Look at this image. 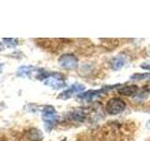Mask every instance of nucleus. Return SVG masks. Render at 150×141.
Here are the masks:
<instances>
[{
	"instance_id": "1",
	"label": "nucleus",
	"mask_w": 150,
	"mask_h": 141,
	"mask_svg": "<svg viewBox=\"0 0 150 141\" xmlns=\"http://www.w3.org/2000/svg\"><path fill=\"white\" fill-rule=\"evenodd\" d=\"M42 120L44 121V126L47 132H50L55 126L58 121V116L54 106L46 105L42 109Z\"/></svg>"
},
{
	"instance_id": "2",
	"label": "nucleus",
	"mask_w": 150,
	"mask_h": 141,
	"mask_svg": "<svg viewBox=\"0 0 150 141\" xmlns=\"http://www.w3.org/2000/svg\"><path fill=\"white\" fill-rule=\"evenodd\" d=\"M126 108L125 102L120 98H112L106 103V112L110 115H117Z\"/></svg>"
},
{
	"instance_id": "3",
	"label": "nucleus",
	"mask_w": 150,
	"mask_h": 141,
	"mask_svg": "<svg viewBox=\"0 0 150 141\" xmlns=\"http://www.w3.org/2000/svg\"><path fill=\"white\" fill-rule=\"evenodd\" d=\"M44 85L48 86L54 89H60L66 87L65 78L61 73H50V75L47 77L44 81Z\"/></svg>"
},
{
	"instance_id": "4",
	"label": "nucleus",
	"mask_w": 150,
	"mask_h": 141,
	"mask_svg": "<svg viewBox=\"0 0 150 141\" xmlns=\"http://www.w3.org/2000/svg\"><path fill=\"white\" fill-rule=\"evenodd\" d=\"M42 70H43V69L37 68L34 67V66H22V67H20L17 70L16 74L20 77H28V78H31L34 75L36 79H39V76L40 75Z\"/></svg>"
},
{
	"instance_id": "5",
	"label": "nucleus",
	"mask_w": 150,
	"mask_h": 141,
	"mask_svg": "<svg viewBox=\"0 0 150 141\" xmlns=\"http://www.w3.org/2000/svg\"><path fill=\"white\" fill-rule=\"evenodd\" d=\"M58 63L61 67L66 70H74L78 66V59L72 54H65L59 58Z\"/></svg>"
},
{
	"instance_id": "6",
	"label": "nucleus",
	"mask_w": 150,
	"mask_h": 141,
	"mask_svg": "<svg viewBox=\"0 0 150 141\" xmlns=\"http://www.w3.org/2000/svg\"><path fill=\"white\" fill-rule=\"evenodd\" d=\"M84 86L81 84H74L71 85L68 89L62 91L60 94L58 98L59 99H63V100H66V99H69V98H71L74 95H79V93H81L83 90H84Z\"/></svg>"
},
{
	"instance_id": "7",
	"label": "nucleus",
	"mask_w": 150,
	"mask_h": 141,
	"mask_svg": "<svg viewBox=\"0 0 150 141\" xmlns=\"http://www.w3.org/2000/svg\"><path fill=\"white\" fill-rule=\"evenodd\" d=\"M119 94L124 96H133L136 95L139 91V88L136 85H128V86H122L117 89Z\"/></svg>"
},
{
	"instance_id": "8",
	"label": "nucleus",
	"mask_w": 150,
	"mask_h": 141,
	"mask_svg": "<svg viewBox=\"0 0 150 141\" xmlns=\"http://www.w3.org/2000/svg\"><path fill=\"white\" fill-rule=\"evenodd\" d=\"M125 62H126V60H125L124 56H115V58H114L111 60V63H110L111 68L115 70H118L121 68L124 67Z\"/></svg>"
},
{
	"instance_id": "9",
	"label": "nucleus",
	"mask_w": 150,
	"mask_h": 141,
	"mask_svg": "<svg viewBox=\"0 0 150 141\" xmlns=\"http://www.w3.org/2000/svg\"><path fill=\"white\" fill-rule=\"evenodd\" d=\"M28 139H30L31 141H41V139L43 138V135H42L41 131L36 128H32L26 133Z\"/></svg>"
},
{
	"instance_id": "10",
	"label": "nucleus",
	"mask_w": 150,
	"mask_h": 141,
	"mask_svg": "<svg viewBox=\"0 0 150 141\" xmlns=\"http://www.w3.org/2000/svg\"><path fill=\"white\" fill-rule=\"evenodd\" d=\"M71 119L75 121H83L86 120V112L84 111L83 108H76L72 113L71 115Z\"/></svg>"
},
{
	"instance_id": "11",
	"label": "nucleus",
	"mask_w": 150,
	"mask_h": 141,
	"mask_svg": "<svg viewBox=\"0 0 150 141\" xmlns=\"http://www.w3.org/2000/svg\"><path fill=\"white\" fill-rule=\"evenodd\" d=\"M3 43L6 45L8 48H15L18 45V39H13V38H3Z\"/></svg>"
},
{
	"instance_id": "12",
	"label": "nucleus",
	"mask_w": 150,
	"mask_h": 141,
	"mask_svg": "<svg viewBox=\"0 0 150 141\" xmlns=\"http://www.w3.org/2000/svg\"><path fill=\"white\" fill-rule=\"evenodd\" d=\"M131 80H144V79H150V73H134L130 76Z\"/></svg>"
},
{
	"instance_id": "13",
	"label": "nucleus",
	"mask_w": 150,
	"mask_h": 141,
	"mask_svg": "<svg viewBox=\"0 0 150 141\" xmlns=\"http://www.w3.org/2000/svg\"><path fill=\"white\" fill-rule=\"evenodd\" d=\"M141 68L150 70V63H143L142 65H141Z\"/></svg>"
},
{
	"instance_id": "14",
	"label": "nucleus",
	"mask_w": 150,
	"mask_h": 141,
	"mask_svg": "<svg viewBox=\"0 0 150 141\" xmlns=\"http://www.w3.org/2000/svg\"><path fill=\"white\" fill-rule=\"evenodd\" d=\"M4 50V44L2 43V42H0V52Z\"/></svg>"
},
{
	"instance_id": "15",
	"label": "nucleus",
	"mask_w": 150,
	"mask_h": 141,
	"mask_svg": "<svg viewBox=\"0 0 150 141\" xmlns=\"http://www.w3.org/2000/svg\"><path fill=\"white\" fill-rule=\"evenodd\" d=\"M3 67H4V65L2 63H0V73H2V70H3Z\"/></svg>"
},
{
	"instance_id": "16",
	"label": "nucleus",
	"mask_w": 150,
	"mask_h": 141,
	"mask_svg": "<svg viewBox=\"0 0 150 141\" xmlns=\"http://www.w3.org/2000/svg\"><path fill=\"white\" fill-rule=\"evenodd\" d=\"M146 127H147V128H149V129H150V120H148V121H147V123H146Z\"/></svg>"
},
{
	"instance_id": "17",
	"label": "nucleus",
	"mask_w": 150,
	"mask_h": 141,
	"mask_svg": "<svg viewBox=\"0 0 150 141\" xmlns=\"http://www.w3.org/2000/svg\"><path fill=\"white\" fill-rule=\"evenodd\" d=\"M61 141H67V138H64V139H62Z\"/></svg>"
}]
</instances>
